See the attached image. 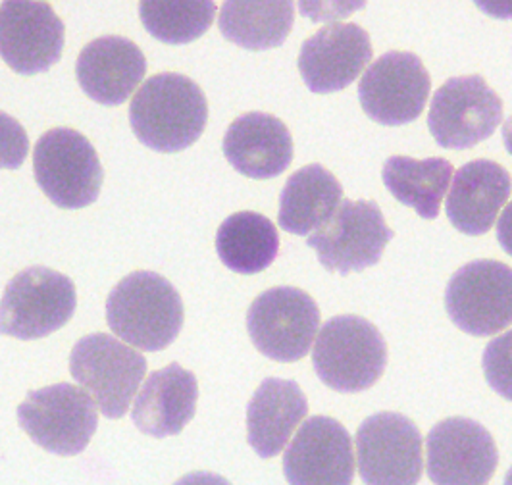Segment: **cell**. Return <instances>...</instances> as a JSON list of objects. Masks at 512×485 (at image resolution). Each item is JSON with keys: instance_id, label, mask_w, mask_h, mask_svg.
<instances>
[{"instance_id": "d4e9b609", "label": "cell", "mask_w": 512, "mask_h": 485, "mask_svg": "<svg viewBox=\"0 0 512 485\" xmlns=\"http://www.w3.org/2000/svg\"><path fill=\"white\" fill-rule=\"evenodd\" d=\"M382 179L399 203L414 208L424 220H434L451 185L453 164L445 158L391 156L385 160Z\"/></svg>"}, {"instance_id": "8992f818", "label": "cell", "mask_w": 512, "mask_h": 485, "mask_svg": "<svg viewBox=\"0 0 512 485\" xmlns=\"http://www.w3.org/2000/svg\"><path fill=\"white\" fill-rule=\"evenodd\" d=\"M70 372L97 401L106 418H124L147 374V360L108 333L81 337L70 355Z\"/></svg>"}, {"instance_id": "9c48e42d", "label": "cell", "mask_w": 512, "mask_h": 485, "mask_svg": "<svg viewBox=\"0 0 512 485\" xmlns=\"http://www.w3.org/2000/svg\"><path fill=\"white\" fill-rule=\"evenodd\" d=\"M451 322L474 337H489L512 324V268L474 260L453 274L445 289Z\"/></svg>"}, {"instance_id": "4fadbf2b", "label": "cell", "mask_w": 512, "mask_h": 485, "mask_svg": "<svg viewBox=\"0 0 512 485\" xmlns=\"http://www.w3.org/2000/svg\"><path fill=\"white\" fill-rule=\"evenodd\" d=\"M430 87V74L416 54L385 52L360 79V106L382 126H405L424 112Z\"/></svg>"}, {"instance_id": "52a82bcc", "label": "cell", "mask_w": 512, "mask_h": 485, "mask_svg": "<svg viewBox=\"0 0 512 485\" xmlns=\"http://www.w3.org/2000/svg\"><path fill=\"white\" fill-rule=\"evenodd\" d=\"M18 422L39 447L60 457H76L99 426V412L83 389L56 383L31 391L18 407Z\"/></svg>"}, {"instance_id": "4316f807", "label": "cell", "mask_w": 512, "mask_h": 485, "mask_svg": "<svg viewBox=\"0 0 512 485\" xmlns=\"http://www.w3.org/2000/svg\"><path fill=\"white\" fill-rule=\"evenodd\" d=\"M139 16L154 39L185 45L205 35L216 16L210 0H149L139 4Z\"/></svg>"}, {"instance_id": "6da1fadb", "label": "cell", "mask_w": 512, "mask_h": 485, "mask_svg": "<svg viewBox=\"0 0 512 485\" xmlns=\"http://www.w3.org/2000/svg\"><path fill=\"white\" fill-rule=\"evenodd\" d=\"M135 137L156 153H180L199 141L208 122L203 89L180 74H158L143 83L129 104Z\"/></svg>"}, {"instance_id": "3957f363", "label": "cell", "mask_w": 512, "mask_h": 485, "mask_svg": "<svg viewBox=\"0 0 512 485\" xmlns=\"http://www.w3.org/2000/svg\"><path fill=\"white\" fill-rule=\"evenodd\" d=\"M312 364L318 378L333 391H366L384 376V335L360 316H335L318 333Z\"/></svg>"}, {"instance_id": "d6986e66", "label": "cell", "mask_w": 512, "mask_h": 485, "mask_svg": "<svg viewBox=\"0 0 512 485\" xmlns=\"http://www.w3.org/2000/svg\"><path fill=\"white\" fill-rule=\"evenodd\" d=\"M222 149L235 172L253 179L278 178L293 160L289 129L264 112L239 116L226 131Z\"/></svg>"}, {"instance_id": "2e32d148", "label": "cell", "mask_w": 512, "mask_h": 485, "mask_svg": "<svg viewBox=\"0 0 512 485\" xmlns=\"http://www.w3.org/2000/svg\"><path fill=\"white\" fill-rule=\"evenodd\" d=\"M289 485H353L355 453L349 432L330 416H312L283 455Z\"/></svg>"}, {"instance_id": "7a4b0ae2", "label": "cell", "mask_w": 512, "mask_h": 485, "mask_svg": "<svg viewBox=\"0 0 512 485\" xmlns=\"http://www.w3.org/2000/svg\"><path fill=\"white\" fill-rule=\"evenodd\" d=\"M183 303L176 287L156 272H133L106 299V322L122 341L141 351H162L183 326Z\"/></svg>"}, {"instance_id": "ba28073f", "label": "cell", "mask_w": 512, "mask_h": 485, "mask_svg": "<svg viewBox=\"0 0 512 485\" xmlns=\"http://www.w3.org/2000/svg\"><path fill=\"white\" fill-rule=\"evenodd\" d=\"M320 328L314 299L297 287L260 293L247 312V330L256 349L278 362L305 358Z\"/></svg>"}, {"instance_id": "8fae6325", "label": "cell", "mask_w": 512, "mask_h": 485, "mask_svg": "<svg viewBox=\"0 0 512 485\" xmlns=\"http://www.w3.org/2000/svg\"><path fill=\"white\" fill-rule=\"evenodd\" d=\"M393 235L374 201L343 199L330 224L310 235L307 245L326 270L349 276L378 264Z\"/></svg>"}, {"instance_id": "277c9868", "label": "cell", "mask_w": 512, "mask_h": 485, "mask_svg": "<svg viewBox=\"0 0 512 485\" xmlns=\"http://www.w3.org/2000/svg\"><path fill=\"white\" fill-rule=\"evenodd\" d=\"M76 285L68 276L33 266L8 281L0 301V335L41 339L64 328L76 312Z\"/></svg>"}, {"instance_id": "5b68a950", "label": "cell", "mask_w": 512, "mask_h": 485, "mask_svg": "<svg viewBox=\"0 0 512 485\" xmlns=\"http://www.w3.org/2000/svg\"><path fill=\"white\" fill-rule=\"evenodd\" d=\"M33 174L51 203L68 210L95 203L103 187L99 154L76 129H51L37 141Z\"/></svg>"}, {"instance_id": "ac0fdd59", "label": "cell", "mask_w": 512, "mask_h": 485, "mask_svg": "<svg viewBox=\"0 0 512 485\" xmlns=\"http://www.w3.org/2000/svg\"><path fill=\"white\" fill-rule=\"evenodd\" d=\"M147 72L143 51L126 37H99L83 47L76 62V76L83 93L95 103H126Z\"/></svg>"}, {"instance_id": "7c38bea8", "label": "cell", "mask_w": 512, "mask_h": 485, "mask_svg": "<svg viewBox=\"0 0 512 485\" xmlns=\"http://www.w3.org/2000/svg\"><path fill=\"white\" fill-rule=\"evenodd\" d=\"M357 460L366 485H418L424 472L420 430L397 412L368 416L357 432Z\"/></svg>"}, {"instance_id": "30bf717a", "label": "cell", "mask_w": 512, "mask_h": 485, "mask_svg": "<svg viewBox=\"0 0 512 485\" xmlns=\"http://www.w3.org/2000/svg\"><path fill=\"white\" fill-rule=\"evenodd\" d=\"M503 122V101L482 76L451 77L434 95L428 128L443 149H472Z\"/></svg>"}, {"instance_id": "44dd1931", "label": "cell", "mask_w": 512, "mask_h": 485, "mask_svg": "<svg viewBox=\"0 0 512 485\" xmlns=\"http://www.w3.org/2000/svg\"><path fill=\"white\" fill-rule=\"evenodd\" d=\"M199 399V385L193 372L178 362L156 370L137 393L131 410L139 432L153 437L178 435L193 420Z\"/></svg>"}, {"instance_id": "f1b7e54d", "label": "cell", "mask_w": 512, "mask_h": 485, "mask_svg": "<svg viewBox=\"0 0 512 485\" xmlns=\"http://www.w3.org/2000/svg\"><path fill=\"white\" fill-rule=\"evenodd\" d=\"M29 153L24 126L6 112H0V170H18Z\"/></svg>"}, {"instance_id": "5bb4252c", "label": "cell", "mask_w": 512, "mask_h": 485, "mask_svg": "<svg viewBox=\"0 0 512 485\" xmlns=\"http://www.w3.org/2000/svg\"><path fill=\"white\" fill-rule=\"evenodd\" d=\"M497 462L493 437L472 418H447L426 439V472L436 485H487Z\"/></svg>"}, {"instance_id": "9a60e30c", "label": "cell", "mask_w": 512, "mask_h": 485, "mask_svg": "<svg viewBox=\"0 0 512 485\" xmlns=\"http://www.w3.org/2000/svg\"><path fill=\"white\" fill-rule=\"evenodd\" d=\"M64 24L51 4L8 0L0 4V56L22 76L51 70L64 51Z\"/></svg>"}, {"instance_id": "7402d4cb", "label": "cell", "mask_w": 512, "mask_h": 485, "mask_svg": "<svg viewBox=\"0 0 512 485\" xmlns=\"http://www.w3.org/2000/svg\"><path fill=\"white\" fill-rule=\"evenodd\" d=\"M308 403L303 389L295 382L268 378L247 407V439L262 459L278 457L307 418Z\"/></svg>"}, {"instance_id": "ffe728a7", "label": "cell", "mask_w": 512, "mask_h": 485, "mask_svg": "<svg viewBox=\"0 0 512 485\" xmlns=\"http://www.w3.org/2000/svg\"><path fill=\"white\" fill-rule=\"evenodd\" d=\"M512 179L493 160L464 164L447 193V216L466 235H484L493 228L499 210L509 201Z\"/></svg>"}, {"instance_id": "4dcf8cb0", "label": "cell", "mask_w": 512, "mask_h": 485, "mask_svg": "<svg viewBox=\"0 0 512 485\" xmlns=\"http://www.w3.org/2000/svg\"><path fill=\"white\" fill-rule=\"evenodd\" d=\"M174 485H231L226 478L212 472H191Z\"/></svg>"}, {"instance_id": "d6a6232c", "label": "cell", "mask_w": 512, "mask_h": 485, "mask_svg": "<svg viewBox=\"0 0 512 485\" xmlns=\"http://www.w3.org/2000/svg\"><path fill=\"white\" fill-rule=\"evenodd\" d=\"M505 485H512V468L507 472V476H505Z\"/></svg>"}, {"instance_id": "cb8c5ba5", "label": "cell", "mask_w": 512, "mask_h": 485, "mask_svg": "<svg viewBox=\"0 0 512 485\" xmlns=\"http://www.w3.org/2000/svg\"><path fill=\"white\" fill-rule=\"evenodd\" d=\"M293 8L287 0H230L222 4L218 27L228 41L247 51L276 49L291 33Z\"/></svg>"}, {"instance_id": "e0dca14e", "label": "cell", "mask_w": 512, "mask_h": 485, "mask_svg": "<svg viewBox=\"0 0 512 485\" xmlns=\"http://www.w3.org/2000/svg\"><path fill=\"white\" fill-rule=\"evenodd\" d=\"M370 60V35L362 27L332 24L303 43L299 72L312 93L328 95L349 87Z\"/></svg>"}, {"instance_id": "603a6c76", "label": "cell", "mask_w": 512, "mask_h": 485, "mask_svg": "<svg viewBox=\"0 0 512 485\" xmlns=\"http://www.w3.org/2000/svg\"><path fill=\"white\" fill-rule=\"evenodd\" d=\"M343 201V187L320 164H310L287 179L280 195V226L293 235H310L330 224Z\"/></svg>"}, {"instance_id": "484cf974", "label": "cell", "mask_w": 512, "mask_h": 485, "mask_svg": "<svg viewBox=\"0 0 512 485\" xmlns=\"http://www.w3.org/2000/svg\"><path fill=\"white\" fill-rule=\"evenodd\" d=\"M216 251L231 272L258 274L276 260L280 235L266 216L237 212L216 233Z\"/></svg>"}, {"instance_id": "83f0119b", "label": "cell", "mask_w": 512, "mask_h": 485, "mask_svg": "<svg viewBox=\"0 0 512 485\" xmlns=\"http://www.w3.org/2000/svg\"><path fill=\"white\" fill-rule=\"evenodd\" d=\"M482 364L491 389L512 401V330L489 341Z\"/></svg>"}, {"instance_id": "f546056e", "label": "cell", "mask_w": 512, "mask_h": 485, "mask_svg": "<svg viewBox=\"0 0 512 485\" xmlns=\"http://www.w3.org/2000/svg\"><path fill=\"white\" fill-rule=\"evenodd\" d=\"M497 241L503 247V251L512 256V203L503 210L497 222Z\"/></svg>"}, {"instance_id": "1f68e13d", "label": "cell", "mask_w": 512, "mask_h": 485, "mask_svg": "<svg viewBox=\"0 0 512 485\" xmlns=\"http://www.w3.org/2000/svg\"><path fill=\"white\" fill-rule=\"evenodd\" d=\"M503 143H505V149H507L512 156V116L505 122V126H503Z\"/></svg>"}]
</instances>
